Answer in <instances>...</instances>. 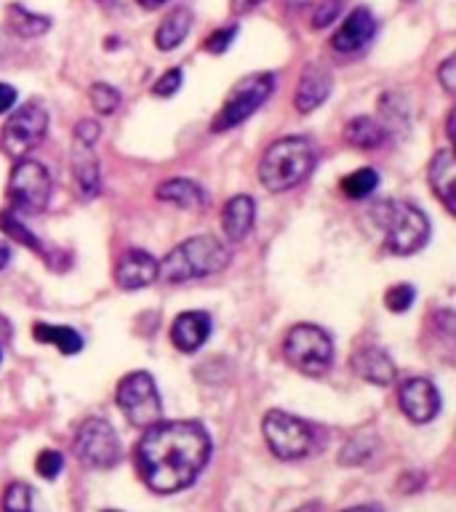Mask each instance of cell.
<instances>
[{
  "instance_id": "ffe728a7",
  "label": "cell",
  "mask_w": 456,
  "mask_h": 512,
  "mask_svg": "<svg viewBox=\"0 0 456 512\" xmlns=\"http://www.w3.org/2000/svg\"><path fill=\"white\" fill-rule=\"evenodd\" d=\"M158 198L174 203L179 208H200L206 206V192L192 179H168L158 187Z\"/></svg>"
},
{
  "instance_id": "60d3db41",
  "label": "cell",
  "mask_w": 456,
  "mask_h": 512,
  "mask_svg": "<svg viewBox=\"0 0 456 512\" xmlns=\"http://www.w3.org/2000/svg\"><path fill=\"white\" fill-rule=\"evenodd\" d=\"M139 6L147 8V11H152V8H160V6H166L168 0H136Z\"/></svg>"
},
{
  "instance_id": "44dd1931",
  "label": "cell",
  "mask_w": 456,
  "mask_h": 512,
  "mask_svg": "<svg viewBox=\"0 0 456 512\" xmlns=\"http://www.w3.org/2000/svg\"><path fill=\"white\" fill-rule=\"evenodd\" d=\"M190 27H192L190 8H174V11L160 22L158 32H155V46H158L160 51H174V48L187 38Z\"/></svg>"
},
{
  "instance_id": "8d00e7d4",
  "label": "cell",
  "mask_w": 456,
  "mask_h": 512,
  "mask_svg": "<svg viewBox=\"0 0 456 512\" xmlns=\"http://www.w3.org/2000/svg\"><path fill=\"white\" fill-rule=\"evenodd\" d=\"M16 104V88L8 83H0V115L8 112Z\"/></svg>"
},
{
  "instance_id": "8fae6325",
  "label": "cell",
  "mask_w": 456,
  "mask_h": 512,
  "mask_svg": "<svg viewBox=\"0 0 456 512\" xmlns=\"http://www.w3.org/2000/svg\"><path fill=\"white\" fill-rule=\"evenodd\" d=\"M48 128V115L40 104H24L16 112H11L0 134V144L11 158L22 160L27 152H32L43 142Z\"/></svg>"
},
{
  "instance_id": "f6af8a7d",
  "label": "cell",
  "mask_w": 456,
  "mask_h": 512,
  "mask_svg": "<svg viewBox=\"0 0 456 512\" xmlns=\"http://www.w3.org/2000/svg\"><path fill=\"white\" fill-rule=\"evenodd\" d=\"M107 512H115V510H107Z\"/></svg>"
},
{
  "instance_id": "83f0119b",
  "label": "cell",
  "mask_w": 456,
  "mask_h": 512,
  "mask_svg": "<svg viewBox=\"0 0 456 512\" xmlns=\"http://www.w3.org/2000/svg\"><path fill=\"white\" fill-rule=\"evenodd\" d=\"M3 512H32V488L27 483H11L3 494Z\"/></svg>"
},
{
  "instance_id": "7a4b0ae2",
  "label": "cell",
  "mask_w": 456,
  "mask_h": 512,
  "mask_svg": "<svg viewBox=\"0 0 456 512\" xmlns=\"http://www.w3.org/2000/svg\"><path fill=\"white\" fill-rule=\"evenodd\" d=\"M315 147L304 136H286L267 147L259 160V182L270 192L294 190L315 168Z\"/></svg>"
},
{
  "instance_id": "d590c367",
  "label": "cell",
  "mask_w": 456,
  "mask_h": 512,
  "mask_svg": "<svg viewBox=\"0 0 456 512\" xmlns=\"http://www.w3.org/2000/svg\"><path fill=\"white\" fill-rule=\"evenodd\" d=\"M454 72H456V59H454V56H448L446 62L440 64V70H438L440 86L446 88L448 94H454V88H456V83H454Z\"/></svg>"
},
{
  "instance_id": "d6a6232c",
  "label": "cell",
  "mask_w": 456,
  "mask_h": 512,
  "mask_svg": "<svg viewBox=\"0 0 456 512\" xmlns=\"http://www.w3.org/2000/svg\"><path fill=\"white\" fill-rule=\"evenodd\" d=\"M184 83V72L179 67H171L166 75H160L158 83L152 86V94L155 96H174Z\"/></svg>"
},
{
  "instance_id": "5b68a950",
  "label": "cell",
  "mask_w": 456,
  "mask_h": 512,
  "mask_svg": "<svg viewBox=\"0 0 456 512\" xmlns=\"http://www.w3.org/2000/svg\"><path fill=\"white\" fill-rule=\"evenodd\" d=\"M262 430L272 454L278 459H286V462L304 459L318 448L320 435L315 424L304 422L294 414H286V411H278V408H272L270 414L264 416Z\"/></svg>"
},
{
  "instance_id": "d4e9b609",
  "label": "cell",
  "mask_w": 456,
  "mask_h": 512,
  "mask_svg": "<svg viewBox=\"0 0 456 512\" xmlns=\"http://www.w3.org/2000/svg\"><path fill=\"white\" fill-rule=\"evenodd\" d=\"M88 150H91V147H80L78 158H75V163H72L78 190L86 200L99 195V163H96L94 155H88Z\"/></svg>"
},
{
  "instance_id": "ba28073f",
  "label": "cell",
  "mask_w": 456,
  "mask_h": 512,
  "mask_svg": "<svg viewBox=\"0 0 456 512\" xmlns=\"http://www.w3.org/2000/svg\"><path fill=\"white\" fill-rule=\"evenodd\" d=\"M115 398H118V406L123 411V416L134 427L147 430L155 422H160V416H163V403H160L158 387H155V379L147 371H134V374L123 376Z\"/></svg>"
},
{
  "instance_id": "1f68e13d",
  "label": "cell",
  "mask_w": 456,
  "mask_h": 512,
  "mask_svg": "<svg viewBox=\"0 0 456 512\" xmlns=\"http://www.w3.org/2000/svg\"><path fill=\"white\" fill-rule=\"evenodd\" d=\"M235 35H238V27H235V24L222 27V30H214L206 38V51L208 54H224V51L230 48L232 40H235Z\"/></svg>"
},
{
  "instance_id": "b9f144b4",
  "label": "cell",
  "mask_w": 456,
  "mask_h": 512,
  "mask_svg": "<svg viewBox=\"0 0 456 512\" xmlns=\"http://www.w3.org/2000/svg\"><path fill=\"white\" fill-rule=\"evenodd\" d=\"M454 112H451V115H448V139H454Z\"/></svg>"
},
{
  "instance_id": "6da1fadb",
  "label": "cell",
  "mask_w": 456,
  "mask_h": 512,
  "mask_svg": "<svg viewBox=\"0 0 456 512\" xmlns=\"http://www.w3.org/2000/svg\"><path fill=\"white\" fill-rule=\"evenodd\" d=\"M211 456V438L198 422H155L134 448L144 486L155 494L190 488Z\"/></svg>"
},
{
  "instance_id": "4fadbf2b",
  "label": "cell",
  "mask_w": 456,
  "mask_h": 512,
  "mask_svg": "<svg viewBox=\"0 0 456 512\" xmlns=\"http://www.w3.org/2000/svg\"><path fill=\"white\" fill-rule=\"evenodd\" d=\"M376 32V19L374 14L368 11V8H355L339 30L334 32V38H331V46L339 54H355L360 48H366L371 43Z\"/></svg>"
},
{
  "instance_id": "2e32d148",
  "label": "cell",
  "mask_w": 456,
  "mask_h": 512,
  "mask_svg": "<svg viewBox=\"0 0 456 512\" xmlns=\"http://www.w3.org/2000/svg\"><path fill=\"white\" fill-rule=\"evenodd\" d=\"M352 368L355 374L363 376L366 382L371 384H390L395 379V363L382 347L376 344H368V347H360L355 355H352Z\"/></svg>"
},
{
  "instance_id": "e0dca14e",
  "label": "cell",
  "mask_w": 456,
  "mask_h": 512,
  "mask_svg": "<svg viewBox=\"0 0 456 512\" xmlns=\"http://www.w3.org/2000/svg\"><path fill=\"white\" fill-rule=\"evenodd\" d=\"M331 94V75L323 67H307L299 78L296 86L294 104L299 112H312L318 110L320 104L326 102Z\"/></svg>"
},
{
  "instance_id": "cb8c5ba5",
  "label": "cell",
  "mask_w": 456,
  "mask_h": 512,
  "mask_svg": "<svg viewBox=\"0 0 456 512\" xmlns=\"http://www.w3.org/2000/svg\"><path fill=\"white\" fill-rule=\"evenodd\" d=\"M8 24H11V30L16 35H22V38H40V35H46L51 30V19L48 16L32 14L24 6L14 3V6L8 8Z\"/></svg>"
},
{
  "instance_id": "ee69618b",
  "label": "cell",
  "mask_w": 456,
  "mask_h": 512,
  "mask_svg": "<svg viewBox=\"0 0 456 512\" xmlns=\"http://www.w3.org/2000/svg\"><path fill=\"white\" fill-rule=\"evenodd\" d=\"M0 360H3V352H0Z\"/></svg>"
},
{
  "instance_id": "8992f818",
  "label": "cell",
  "mask_w": 456,
  "mask_h": 512,
  "mask_svg": "<svg viewBox=\"0 0 456 512\" xmlns=\"http://www.w3.org/2000/svg\"><path fill=\"white\" fill-rule=\"evenodd\" d=\"M283 355L299 374L320 376L334 363V342L320 326L299 323L286 334Z\"/></svg>"
},
{
  "instance_id": "7bdbcfd3",
  "label": "cell",
  "mask_w": 456,
  "mask_h": 512,
  "mask_svg": "<svg viewBox=\"0 0 456 512\" xmlns=\"http://www.w3.org/2000/svg\"><path fill=\"white\" fill-rule=\"evenodd\" d=\"M296 512H318V504H307V507H299Z\"/></svg>"
},
{
  "instance_id": "836d02e7",
  "label": "cell",
  "mask_w": 456,
  "mask_h": 512,
  "mask_svg": "<svg viewBox=\"0 0 456 512\" xmlns=\"http://www.w3.org/2000/svg\"><path fill=\"white\" fill-rule=\"evenodd\" d=\"M339 8H342V0H323V3L315 8L312 27H315V30H323V27H328V24L336 19V14H339Z\"/></svg>"
},
{
  "instance_id": "ac0fdd59",
  "label": "cell",
  "mask_w": 456,
  "mask_h": 512,
  "mask_svg": "<svg viewBox=\"0 0 456 512\" xmlns=\"http://www.w3.org/2000/svg\"><path fill=\"white\" fill-rule=\"evenodd\" d=\"M254 214L256 206L248 195H235V198L227 200L222 211V230L227 240L238 243V240L246 238L254 227Z\"/></svg>"
},
{
  "instance_id": "9a60e30c",
  "label": "cell",
  "mask_w": 456,
  "mask_h": 512,
  "mask_svg": "<svg viewBox=\"0 0 456 512\" xmlns=\"http://www.w3.org/2000/svg\"><path fill=\"white\" fill-rule=\"evenodd\" d=\"M208 336H211V318H208V312H182L174 320V326H171V342H174L176 350L182 352L200 350L206 344Z\"/></svg>"
},
{
  "instance_id": "7c38bea8",
  "label": "cell",
  "mask_w": 456,
  "mask_h": 512,
  "mask_svg": "<svg viewBox=\"0 0 456 512\" xmlns=\"http://www.w3.org/2000/svg\"><path fill=\"white\" fill-rule=\"evenodd\" d=\"M398 403L400 411L411 419L414 424H427L432 422L440 411V395L435 390V384L430 379H408V382L400 384L398 390Z\"/></svg>"
},
{
  "instance_id": "f35d334b",
  "label": "cell",
  "mask_w": 456,
  "mask_h": 512,
  "mask_svg": "<svg viewBox=\"0 0 456 512\" xmlns=\"http://www.w3.org/2000/svg\"><path fill=\"white\" fill-rule=\"evenodd\" d=\"M342 512H382V507L379 504H358V507H350V510Z\"/></svg>"
},
{
  "instance_id": "603a6c76",
  "label": "cell",
  "mask_w": 456,
  "mask_h": 512,
  "mask_svg": "<svg viewBox=\"0 0 456 512\" xmlns=\"http://www.w3.org/2000/svg\"><path fill=\"white\" fill-rule=\"evenodd\" d=\"M32 334H35L38 342L59 347V352H64V355H75V352H80V347H83L80 334L70 326H48V323H35V331H32Z\"/></svg>"
},
{
  "instance_id": "4316f807",
  "label": "cell",
  "mask_w": 456,
  "mask_h": 512,
  "mask_svg": "<svg viewBox=\"0 0 456 512\" xmlns=\"http://www.w3.org/2000/svg\"><path fill=\"white\" fill-rule=\"evenodd\" d=\"M0 230L6 232L11 240H19L22 246L32 248V251H40V240L35 238V235H32V232L27 230V227H24L14 214H6V211L0 214Z\"/></svg>"
},
{
  "instance_id": "3957f363",
  "label": "cell",
  "mask_w": 456,
  "mask_h": 512,
  "mask_svg": "<svg viewBox=\"0 0 456 512\" xmlns=\"http://www.w3.org/2000/svg\"><path fill=\"white\" fill-rule=\"evenodd\" d=\"M230 264V248L211 235H195L184 240L158 264V278L166 283H187L195 278H208L222 272Z\"/></svg>"
},
{
  "instance_id": "484cf974",
  "label": "cell",
  "mask_w": 456,
  "mask_h": 512,
  "mask_svg": "<svg viewBox=\"0 0 456 512\" xmlns=\"http://www.w3.org/2000/svg\"><path fill=\"white\" fill-rule=\"evenodd\" d=\"M379 187V174L374 168H358L355 174L344 176L342 179V192L350 200H363Z\"/></svg>"
},
{
  "instance_id": "e575fe53",
  "label": "cell",
  "mask_w": 456,
  "mask_h": 512,
  "mask_svg": "<svg viewBox=\"0 0 456 512\" xmlns=\"http://www.w3.org/2000/svg\"><path fill=\"white\" fill-rule=\"evenodd\" d=\"M96 139H99V123L80 120L78 126H75V142H78V147H94Z\"/></svg>"
},
{
  "instance_id": "ab89813d",
  "label": "cell",
  "mask_w": 456,
  "mask_h": 512,
  "mask_svg": "<svg viewBox=\"0 0 456 512\" xmlns=\"http://www.w3.org/2000/svg\"><path fill=\"white\" fill-rule=\"evenodd\" d=\"M8 259H11V248H8L6 243H3V240H0V270H3V267H6Z\"/></svg>"
},
{
  "instance_id": "9c48e42d",
  "label": "cell",
  "mask_w": 456,
  "mask_h": 512,
  "mask_svg": "<svg viewBox=\"0 0 456 512\" xmlns=\"http://www.w3.org/2000/svg\"><path fill=\"white\" fill-rule=\"evenodd\" d=\"M51 174L46 171L43 163L38 160H16L11 179H8V198L14 203V208L24 211V214H38L48 206L51 200Z\"/></svg>"
},
{
  "instance_id": "f1b7e54d",
  "label": "cell",
  "mask_w": 456,
  "mask_h": 512,
  "mask_svg": "<svg viewBox=\"0 0 456 512\" xmlns=\"http://www.w3.org/2000/svg\"><path fill=\"white\" fill-rule=\"evenodd\" d=\"M88 99H91V104H94V110L102 112V115H112V112L118 110V104H120L118 88L107 86V83H94Z\"/></svg>"
},
{
  "instance_id": "30bf717a",
  "label": "cell",
  "mask_w": 456,
  "mask_h": 512,
  "mask_svg": "<svg viewBox=\"0 0 456 512\" xmlns=\"http://www.w3.org/2000/svg\"><path fill=\"white\" fill-rule=\"evenodd\" d=\"M75 456L91 470H110L120 462V440L110 422L86 419L75 432Z\"/></svg>"
},
{
  "instance_id": "5bb4252c",
  "label": "cell",
  "mask_w": 456,
  "mask_h": 512,
  "mask_svg": "<svg viewBox=\"0 0 456 512\" xmlns=\"http://www.w3.org/2000/svg\"><path fill=\"white\" fill-rule=\"evenodd\" d=\"M158 278V262L142 248H128L126 254L118 259L115 267V280L123 291H136V288L150 286Z\"/></svg>"
},
{
  "instance_id": "74e56055",
  "label": "cell",
  "mask_w": 456,
  "mask_h": 512,
  "mask_svg": "<svg viewBox=\"0 0 456 512\" xmlns=\"http://www.w3.org/2000/svg\"><path fill=\"white\" fill-rule=\"evenodd\" d=\"M259 3H264V0H230L232 14H248V11H254Z\"/></svg>"
},
{
  "instance_id": "f546056e",
  "label": "cell",
  "mask_w": 456,
  "mask_h": 512,
  "mask_svg": "<svg viewBox=\"0 0 456 512\" xmlns=\"http://www.w3.org/2000/svg\"><path fill=\"white\" fill-rule=\"evenodd\" d=\"M62 467H64V456L59 454V451H51V448L40 451L38 459H35V470H38L40 478H46V480L59 478Z\"/></svg>"
},
{
  "instance_id": "277c9868",
  "label": "cell",
  "mask_w": 456,
  "mask_h": 512,
  "mask_svg": "<svg viewBox=\"0 0 456 512\" xmlns=\"http://www.w3.org/2000/svg\"><path fill=\"white\" fill-rule=\"evenodd\" d=\"M376 227L382 230L384 246L390 248L392 254H414L430 240V222L427 216L411 203L403 200H382L371 208Z\"/></svg>"
},
{
  "instance_id": "4dcf8cb0",
  "label": "cell",
  "mask_w": 456,
  "mask_h": 512,
  "mask_svg": "<svg viewBox=\"0 0 456 512\" xmlns=\"http://www.w3.org/2000/svg\"><path fill=\"white\" fill-rule=\"evenodd\" d=\"M414 286H408V283H398V286H392L387 294H384V302L390 307L392 312H406L411 304H414Z\"/></svg>"
},
{
  "instance_id": "7402d4cb",
  "label": "cell",
  "mask_w": 456,
  "mask_h": 512,
  "mask_svg": "<svg viewBox=\"0 0 456 512\" xmlns=\"http://www.w3.org/2000/svg\"><path fill=\"white\" fill-rule=\"evenodd\" d=\"M344 139H347L352 147H358V150H374V147H379V144L387 139V131H384L374 118L360 115V118L350 120V123L344 126Z\"/></svg>"
},
{
  "instance_id": "52a82bcc",
  "label": "cell",
  "mask_w": 456,
  "mask_h": 512,
  "mask_svg": "<svg viewBox=\"0 0 456 512\" xmlns=\"http://www.w3.org/2000/svg\"><path fill=\"white\" fill-rule=\"evenodd\" d=\"M272 88H275V75L272 72H254V75H246L243 80H238L227 94V99H224L222 110L216 112L211 128L214 131H227V128H235L238 123L251 118L270 99Z\"/></svg>"
},
{
  "instance_id": "d6986e66",
  "label": "cell",
  "mask_w": 456,
  "mask_h": 512,
  "mask_svg": "<svg viewBox=\"0 0 456 512\" xmlns=\"http://www.w3.org/2000/svg\"><path fill=\"white\" fill-rule=\"evenodd\" d=\"M454 182H456L454 152L440 150L430 166V184H432V190H435V195L440 198V203H443L451 214H454Z\"/></svg>"
}]
</instances>
